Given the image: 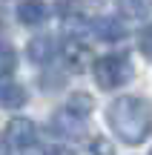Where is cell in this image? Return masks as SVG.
<instances>
[{"label":"cell","mask_w":152,"mask_h":155,"mask_svg":"<svg viewBox=\"0 0 152 155\" xmlns=\"http://www.w3.org/2000/svg\"><path fill=\"white\" fill-rule=\"evenodd\" d=\"M52 38H34L32 43H29V58H32L34 63H46L52 58Z\"/></svg>","instance_id":"obj_10"},{"label":"cell","mask_w":152,"mask_h":155,"mask_svg":"<svg viewBox=\"0 0 152 155\" xmlns=\"http://www.w3.org/2000/svg\"><path fill=\"white\" fill-rule=\"evenodd\" d=\"M26 104V89L17 81H11L9 75H0V106L6 109H17Z\"/></svg>","instance_id":"obj_6"},{"label":"cell","mask_w":152,"mask_h":155,"mask_svg":"<svg viewBox=\"0 0 152 155\" xmlns=\"http://www.w3.org/2000/svg\"><path fill=\"white\" fill-rule=\"evenodd\" d=\"M132 78V61L124 52H112L103 55L101 61H95V81L103 89H118Z\"/></svg>","instance_id":"obj_2"},{"label":"cell","mask_w":152,"mask_h":155,"mask_svg":"<svg viewBox=\"0 0 152 155\" xmlns=\"http://www.w3.org/2000/svg\"><path fill=\"white\" fill-rule=\"evenodd\" d=\"M6 138H9V144L17 147V150H29V147L34 144V138H37V127H34V121H29V118H11L9 127H6Z\"/></svg>","instance_id":"obj_3"},{"label":"cell","mask_w":152,"mask_h":155,"mask_svg":"<svg viewBox=\"0 0 152 155\" xmlns=\"http://www.w3.org/2000/svg\"><path fill=\"white\" fill-rule=\"evenodd\" d=\"M9 138H3V135H0V155H9Z\"/></svg>","instance_id":"obj_15"},{"label":"cell","mask_w":152,"mask_h":155,"mask_svg":"<svg viewBox=\"0 0 152 155\" xmlns=\"http://www.w3.org/2000/svg\"><path fill=\"white\" fill-rule=\"evenodd\" d=\"M95 35L101 40H121L126 35V29L121 26L118 20H112V17H101V20L95 23Z\"/></svg>","instance_id":"obj_8"},{"label":"cell","mask_w":152,"mask_h":155,"mask_svg":"<svg viewBox=\"0 0 152 155\" xmlns=\"http://www.w3.org/2000/svg\"><path fill=\"white\" fill-rule=\"evenodd\" d=\"M83 112H78L75 106H66V109H57L55 118H52V129H55L57 135H75L80 132V127H83Z\"/></svg>","instance_id":"obj_5"},{"label":"cell","mask_w":152,"mask_h":155,"mask_svg":"<svg viewBox=\"0 0 152 155\" xmlns=\"http://www.w3.org/2000/svg\"><path fill=\"white\" fill-rule=\"evenodd\" d=\"M118 3H121V12L126 17H135V20H141L152 12V0H118Z\"/></svg>","instance_id":"obj_11"},{"label":"cell","mask_w":152,"mask_h":155,"mask_svg":"<svg viewBox=\"0 0 152 155\" xmlns=\"http://www.w3.org/2000/svg\"><path fill=\"white\" fill-rule=\"evenodd\" d=\"M34 155H63L60 150H55V147H43V150H37Z\"/></svg>","instance_id":"obj_14"},{"label":"cell","mask_w":152,"mask_h":155,"mask_svg":"<svg viewBox=\"0 0 152 155\" xmlns=\"http://www.w3.org/2000/svg\"><path fill=\"white\" fill-rule=\"evenodd\" d=\"M109 127L124 144H144L152 129V106L147 98L121 95L109 106Z\"/></svg>","instance_id":"obj_1"},{"label":"cell","mask_w":152,"mask_h":155,"mask_svg":"<svg viewBox=\"0 0 152 155\" xmlns=\"http://www.w3.org/2000/svg\"><path fill=\"white\" fill-rule=\"evenodd\" d=\"M49 17V6L43 0H20L17 6V20L26 23V26H40V23Z\"/></svg>","instance_id":"obj_7"},{"label":"cell","mask_w":152,"mask_h":155,"mask_svg":"<svg viewBox=\"0 0 152 155\" xmlns=\"http://www.w3.org/2000/svg\"><path fill=\"white\" fill-rule=\"evenodd\" d=\"M63 61H66V66L72 69V72H83V69H89L92 49L80 38H69L66 43H63Z\"/></svg>","instance_id":"obj_4"},{"label":"cell","mask_w":152,"mask_h":155,"mask_svg":"<svg viewBox=\"0 0 152 155\" xmlns=\"http://www.w3.org/2000/svg\"><path fill=\"white\" fill-rule=\"evenodd\" d=\"M138 43H141V52H144V55L152 58V23L141 29V38H138Z\"/></svg>","instance_id":"obj_13"},{"label":"cell","mask_w":152,"mask_h":155,"mask_svg":"<svg viewBox=\"0 0 152 155\" xmlns=\"http://www.w3.org/2000/svg\"><path fill=\"white\" fill-rule=\"evenodd\" d=\"M15 61H17L15 49H11L9 43H0V75H9L11 69H15Z\"/></svg>","instance_id":"obj_12"},{"label":"cell","mask_w":152,"mask_h":155,"mask_svg":"<svg viewBox=\"0 0 152 155\" xmlns=\"http://www.w3.org/2000/svg\"><path fill=\"white\" fill-rule=\"evenodd\" d=\"M78 155H115V147L109 144L106 138L95 135V138H86L83 144L78 147Z\"/></svg>","instance_id":"obj_9"}]
</instances>
